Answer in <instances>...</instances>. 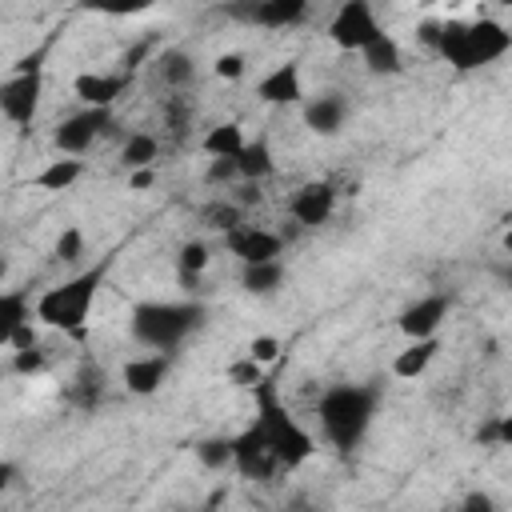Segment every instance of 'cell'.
Listing matches in <instances>:
<instances>
[{
  "mask_svg": "<svg viewBox=\"0 0 512 512\" xmlns=\"http://www.w3.org/2000/svg\"><path fill=\"white\" fill-rule=\"evenodd\" d=\"M444 64H452L456 72H476L488 68L496 60H504L512 52V32L492 20V16H476V20H448V24H428L420 32Z\"/></svg>",
  "mask_w": 512,
  "mask_h": 512,
  "instance_id": "1",
  "label": "cell"
},
{
  "mask_svg": "<svg viewBox=\"0 0 512 512\" xmlns=\"http://www.w3.org/2000/svg\"><path fill=\"white\" fill-rule=\"evenodd\" d=\"M376 408H380V392L372 384H332L316 400L320 436L336 452H352L364 444V436L376 420Z\"/></svg>",
  "mask_w": 512,
  "mask_h": 512,
  "instance_id": "2",
  "label": "cell"
},
{
  "mask_svg": "<svg viewBox=\"0 0 512 512\" xmlns=\"http://www.w3.org/2000/svg\"><path fill=\"white\" fill-rule=\"evenodd\" d=\"M208 308L200 300H140L128 312V332L144 352L172 356L188 336L204 328Z\"/></svg>",
  "mask_w": 512,
  "mask_h": 512,
  "instance_id": "3",
  "label": "cell"
},
{
  "mask_svg": "<svg viewBox=\"0 0 512 512\" xmlns=\"http://www.w3.org/2000/svg\"><path fill=\"white\" fill-rule=\"evenodd\" d=\"M252 396H256V420H252V428H256V432L264 436V444L272 448L280 472H292V468L308 464L312 452H316V440H312V432L288 412V404L280 400L276 384H272V380H260V384L252 388Z\"/></svg>",
  "mask_w": 512,
  "mask_h": 512,
  "instance_id": "4",
  "label": "cell"
},
{
  "mask_svg": "<svg viewBox=\"0 0 512 512\" xmlns=\"http://www.w3.org/2000/svg\"><path fill=\"white\" fill-rule=\"evenodd\" d=\"M100 284H104V264L96 268H84L52 288H44L36 300H32V320L40 328H52V332H68V336H80L88 328V316H92V304L100 296Z\"/></svg>",
  "mask_w": 512,
  "mask_h": 512,
  "instance_id": "5",
  "label": "cell"
},
{
  "mask_svg": "<svg viewBox=\"0 0 512 512\" xmlns=\"http://www.w3.org/2000/svg\"><path fill=\"white\" fill-rule=\"evenodd\" d=\"M380 32H384L380 16H376V8L368 0H344L328 20V40L340 52H364Z\"/></svg>",
  "mask_w": 512,
  "mask_h": 512,
  "instance_id": "6",
  "label": "cell"
},
{
  "mask_svg": "<svg viewBox=\"0 0 512 512\" xmlns=\"http://www.w3.org/2000/svg\"><path fill=\"white\" fill-rule=\"evenodd\" d=\"M112 128V112L108 108H80L72 116H64L56 128H52V148L60 156H84L104 132Z\"/></svg>",
  "mask_w": 512,
  "mask_h": 512,
  "instance_id": "7",
  "label": "cell"
},
{
  "mask_svg": "<svg viewBox=\"0 0 512 512\" xmlns=\"http://www.w3.org/2000/svg\"><path fill=\"white\" fill-rule=\"evenodd\" d=\"M40 96H44V76L40 72H12L0 84V116L16 128H28L40 112Z\"/></svg>",
  "mask_w": 512,
  "mask_h": 512,
  "instance_id": "8",
  "label": "cell"
},
{
  "mask_svg": "<svg viewBox=\"0 0 512 512\" xmlns=\"http://www.w3.org/2000/svg\"><path fill=\"white\" fill-rule=\"evenodd\" d=\"M448 312H452L448 292H424L396 316V328L404 332V340H432V336H440Z\"/></svg>",
  "mask_w": 512,
  "mask_h": 512,
  "instance_id": "9",
  "label": "cell"
},
{
  "mask_svg": "<svg viewBox=\"0 0 512 512\" xmlns=\"http://www.w3.org/2000/svg\"><path fill=\"white\" fill-rule=\"evenodd\" d=\"M224 248L248 268V264L280 260V252H284V236L272 232V228H260V224H236L232 232H224Z\"/></svg>",
  "mask_w": 512,
  "mask_h": 512,
  "instance_id": "10",
  "label": "cell"
},
{
  "mask_svg": "<svg viewBox=\"0 0 512 512\" xmlns=\"http://www.w3.org/2000/svg\"><path fill=\"white\" fill-rule=\"evenodd\" d=\"M288 216L300 224V228H320L336 216V188L328 180H308L292 192L288 200Z\"/></svg>",
  "mask_w": 512,
  "mask_h": 512,
  "instance_id": "11",
  "label": "cell"
},
{
  "mask_svg": "<svg viewBox=\"0 0 512 512\" xmlns=\"http://www.w3.org/2000/svg\"><path fill=\"white\" fill-rule=\"evenodd\" d=\"M232 468L240 476H248V480H276V472H280L272 448L264 444V436L252 424L232 436Z\"/></svg>",
  "mask_w": 512,
  "mask_h": 512,
  "instance_id": "12",
  "label": "cell"
},
{
  "mask_svg": "<svg viewBox=\"0 0 512 512\" xmlns=\"http://www.w3.org/2000/svg\"><path fill=\"white\" fill-rule=\"evenodd\" d=\"M256 100L268 108H288L304 100V72L296 60H280L272 64L260 80H256Z\"/></svg>",
  "mask_w": 512,
  "mask_h": 512,
  "instance_id": "13",
  "label": "cell"
},
{
  "mask_svg": "<svg viewBox=\"0 0 512 512\" xmlns=\"http://www.w3.org/2000/svg\"><path fill=\"white\" fill-rule=\"evenodd\" d=\"M168 372H172V356H164V352H140V356L124 360L120 384L132 396H152V392H160V384L168 380Z\"/></svg>",
  "mask_w": 512,
  "mask_h": 512,
  "instance_id": "14",
  "label": "cell"
},
{
  "mask_svg": "<svg viewBox=\"0 0 512 512\" xmlns=\"http://www.w3.org/2000/svg\"><path fill=\"white\" fill-rule=\"evenodd\" d=\"M128 88V72H80L72 80V96L80 100V108H108L124 96Z\"/></svg>",
  "mask_w": 512,
  "mask_h": 512,
  "instance_id": "15",
  "label": "cell"
},
{
  "mask_svg": "<svg viewBox=\"0 0 512 512\" xmlns=\"http://www.w3.org/2000/svg\"><path fill=\"white\" fill-rule=\"evenodd\" d=\"M236 12L252 24H260V28L280 32V28H296L308 16V0H256V4L236 8Z\"/></svg>",
  "mask_w": 512,
  "mask_h": 512,
  "instance_id": "16",
  "label": "cell"
},
{
  "mask_svg": "<svg viewBox=\"0 0 512 512\" xmlns=\"http://www.w3.org/2000/svg\"><path fill=\"white\" fill-rule=\"evenodd\" d=\"M348 120V100L340 92H320L304 104V128L316 136H336Z\"/></svg>",
  "mask_w": 512,
  "mask_h": 512,
  "instance_id": "17",
  "label": "cell"
},
{
  "mask_svg": "<svg viewBox=\"0 0 512 512\" xmlns=\"http://www.w3.org/2000/svg\"><path fill=\"white\" fill-rule=\"evenodd\" d=\"M24 324H32V292L0 288V348H12V340Z\"/></svg>",
  "mask_w": 512,
  "mask_h": 512,
  "instance_id": "18",
  "label": "cell"
},
{
  "mask_svg": "<svg viewBox=\"0 0 512 512\" xmlns=\"http://www.w3.org/2000/svg\"><path fill=\"white\" fill-rule=\"evenodd\" d=\"M436 352H440V336H432V340H408V344L392 356V376H396V380H420V376L432 368Z\"/></svg>",
  "mask_w": 512,
  "mask_h": 512,
  "instance_id": "19",
  "label": "cell"
},
{
  "mask_svg": "<svg viewBox=\"0 0 512 512\" xmlns=\"http://www.w3.org/2000/svg\"><path fill=\"white\" fill-rule=\"evenodd\" d=\"M360 60H364V68H368L372 76H396V72H404V48H400V40H396L392 32H380V36L360 52Z\"/></svg>",
  "mask_w": 512,
  "mask_h": 512,
  "instance_id": "20",
  "label": "cell"
},
{
  "mask_svg": "<svg viewBox=\"0 0 512 512\" xmlns=\"http://www.w3.org/2000/svg\"><path fill=\"white\" fill-rule=\"evenodd\" d=\"M244 144H248L244 128H240L236 120H220V124H212V128L204 132V140H200V152H204L208 160H236Z\"/></svg>",
  "mask_w": 512,
  "mask_h": 512,
  "instance_id": "21",
  "label": "cell"
},
{
  "mask_svg": "<svg viewBox=\"0 0 512 512\" xmlns=\"http://www.w3.org/2000/svg\"><path fill=\"white\" fill-rule=\"evenodd\" d=\"M272 172H276V160H272L268 140H264V136L248 140V144L240 148V156H236V180H240V184H260V180H268Z\"/></svg>",
  "mask_w": 512,
  "mask_h": 512,
  "instance_id": "22",
  "label": "cell"
},
{
  "mask_svg": "<svg viewBox=\"0 0 512 512\" xmlns=\"http://www.w3.org/2000/svg\"><path fill=\"white\" fill-rule=\"evenodd\" d=\"M80 176H84V160H76V156H56V160H48V164L32 176V184H36L40 192H68Z\"/></svg>",
  "mask_w": 512,
  "mask_h": 512,
  "instance_id": "23",
  "label": "cell"
},
{
  "mask_svg": "<svg viewBox=\"0 0 512 512\" xmlns=\"http://www.w3.org/2000/svg\"><path fill=\"white\" fill-rule=\"evenodd\" d=\"M156 72H160V80H164L172 92H184V88L196 80V60H192L184 48H168V52L156 56Z\"/></svg>",
  "mask_w": 512,
  "mask_h": 512,
  "instance_id": "24",
  "label": "cell"
},
{
  "mask_svg": "<svg viewBox=\"0 0 512 512\" xmlns=\"http://www.w3.org/2000/svg\"><path fill=\"white\" fill-rule=\"evenodd\" d=\"M284 260H268V264H248V268H240V288L248 292V296H272V292H280V284H284Z\"/></svg>",
  "mask_w": 512,
  "mask_h": 512,
  "instance_id": "25",
  "label": "cell"
},
{
  "mask_svg": "<svg viewBox=\"0 0 512 512\" xmlns=\"http://www.w3.org/2000/svg\"><path fill=\"white\" fill-rule=\"evenodd\" d=\"M160 160V140L152 132H128L124 148H120V164L124 172H140V168H156Z\"/></svg>",
  "mask_w": 512,
  "mask_h": 512,
  "instance_id": "26",
  "label": "cell"
},
{
  "mask_svg": "<svg viewBox=\"0 0 512 512\" xmlns=\"http://www.w3.org/2000/svg\"><path fill=\"white\" fill-rule=\"evenodd\" d=\"M208 264H212V248H208L204 240H184V244H180L176 268H180V280H184V284H196Z\"/></svg>",
  "mask_w": 512,
  "mask_h": 512,
  "instance_id": "27",
  "label": "cell"
},
{
  "mask_svg": "<svg viewBox=\"0 0 512 512\" xmlns=\"http://www.w3.org/2000/svg\"><path fill=\"white\" fill-rule=\"evenodd\" d=\"M192 452H196L200 468H208V472H224V468H232V436H204Z\"/></svg>",
  "mask_w": 512,
  "mask_h": 512,
  "instance_id": "28",
  "label": "cell"
},
{
  "mask_svg": "<svg viewBox=\"0 0 512 512\" xmlns=\"http://www.w3.org/2000/svg\"><path fill=\"white\" fill-rule=\"evenodd\" d=\"M476 440H480V448H508L512 444V420L508 416H488L476 428Z\"/></svg>",
  "mask_w": 512,
  "mask_h": 512,
  "instance_id": "29",
  "label": "cell"
},
{
  "mask_svg": "<svg viewBox=\"0 0 512 512\" xmlns=\"http://www.w3.org/2000/svg\"><path fill=\"white\" fill-rule=\"evenodd\" d=\"M280 352H284V344H280L276 336H252V340H248V348H244V356H248L256 368L276 364V360H280Z\"/></svg>",
  "mask_w": 512,
  "mask_h": 512,
  "instance_id": "30",
  "label": "cell"
},
{
  "mask_svg": "<svg viewBox=\"0 0 512 512\" xmlns=\"http://www.w3.org/2000/svg\"><path fill=\"white\" fill-rule=\"evenodd\" d=\"M208 220H212V228H220V236H224V232H232L236 224H244V208H240L236 200H216V204L208 208Z\"/></svg>",
  "mask_w": 512,
  "mask_h": 512,
  "instance_id": "31",
  "label": "cell"
},
{
  "mask_svg": "<svg viewBox=\"0 0 512 512\" xmlns=\"http://www.w3.org/2000/svg\"><path fill=\"white\" fill-rule=\"evenodd\" d=\"M12 368L20 376H40L48 368V352L36 344V348H24V352H12Z\"/></svg>",
  "mask_w": 512,
  "mask_h": 512,
  "instance_id": "32",
  "label": "cell"
},
{
  "mask_svg": "<svg viewBox=\"0 0 512 512\" xmlns=\"http://www.w3.org/2000/svg\"><path fill=\"white\" fill-rule=\"evenodd\" d=\"M212 72H216V80H240L248 72V60H244V52H220L212 60Z\"/></svg>",
  "mask_w": 512,
  "mask_h": 512,
  "instance_id": "33",
  "label": "cell"
},
{
  "mask_svg": "<svg viewBox=\"0 0 512 512\" xmlns=\"http://www.w3.org/2000/svg\"><path fill=\"white\" fill-rule=\"evenodd\" d=\"M56 256H60V260H80V256H84V232H80L76 224L56 236Z\"/></svg>",
  "mask_w": 512,
  "mask_h": 512,
  "instance_id": "34",
  "label": "cell"
},
{
  "mask_svg": "<svg viewBox=\"0 0 512 512\" xmlns=\"http://www.w3.org/2000/svg\"><path fill=\"white\" fill-rule=\"evenodd\" d=\"M228 380L240 384V388H256V384L264 380V368H256L248 356H240L236 364H228Z\"/></svg>",
  "mask_w": 512,
  "mask_h": 512,
  "instance_id": "35",
  "label": "cell"
},
{
  "mask_svg": "<svg viewBox=\"0 0 512 512\" xmlns=\"http://www.w3.org/2000/svg\"><path fill=\"white\" fill-rule=\"evenodd\" d=\"M456 512H500V504L484 488H472V492H464V500L456 504Z\"/></svg>",
  "mask_w": 512,
  "mask_h": 512,
  "instance_id": "36",
  "label": "cell"
},
{
  "mask_svg": "<svg viewBox=\"0 0 512 512\" xmlns=\"http://www.w3.org/2000/svg\"><path fill=\"white\" fill-rule=\"evenodd\" d=\"M208 180H212V184H232V180H236V160H212Z\"/></svg>",
  "mask_w": 512,
  "mask_h": 512,
  "instance_id": "37",
  "label": "cell"
},
{
  "mask_svg": "<svg viewBox=\"0 0 512 512\" xmlns=\"http://www.w3.org/2000/svg\"><path fill=\"white\" fill-rule=\"evenodd\" d=\"M152 180H156V168H140V172H128V188H132V192H144V188H152Z\"/></svg>",
  "mask_w": 512,
  "mask_h": 512,
  "instance_id": "38",
  "label": "cell"
},
{
  "mask_svg": "<svg viewBox=\"0 0 512 512\" xmlns=\"http://www.w3.org/2000/svg\"><path fill=\"white\" fill-rule=\"evenodd\" d=\"M12 484H16V464L0 456V496H4V492H8Z\"/></svg>",
  "mask_w": 512,
  "mask_h": 512,
  "instance_id": "39",
  "label": "cell"
},
{
  "mask_svg": "<svg viewBox=\"0 0 512 512\" xmlns=\"http://www.w3.org/2000/svg\"><path fill=\"white\" fill-rule=\"evenodd\" d=\"M4 280H8V260L0 256V288H4Z\"/></svg>",
  "mask_w": 512,
  "mask_h": 512,
  "instance_id": "40",
  "label": "cell"
},
{
  "mask_svg": "<svg viewBox=\"0 0 512 512\" xmlns=\"http://www.w3.org/2000/svg\"><path fill=\"white\" fill-rule=\"evenodd\" d=\"M200 512H212V508H200Z\"/></svg>",
  "mask_w": 512,
  "mask_h": 512,
  "instance_id": "41",
  "label": "cell"
}]
</instances>
